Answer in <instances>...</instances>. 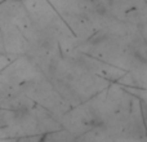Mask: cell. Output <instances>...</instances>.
Returning a JSON list of instances; mask_svg holds the SVG:
<instances>
[{"instance_id":"cell-1","label":"cell","mask_w":147,"mask_h":142,"mask_svg":"<svg viewBox=\"0 0 147 142\" xmlns=\"http://www.w3.org/2000/svg\"><path fill=\"white\" fill-rule=\"evenodd\" d=\"M14 1H22V0H14Z\"/></svg>"}]
</instances>
